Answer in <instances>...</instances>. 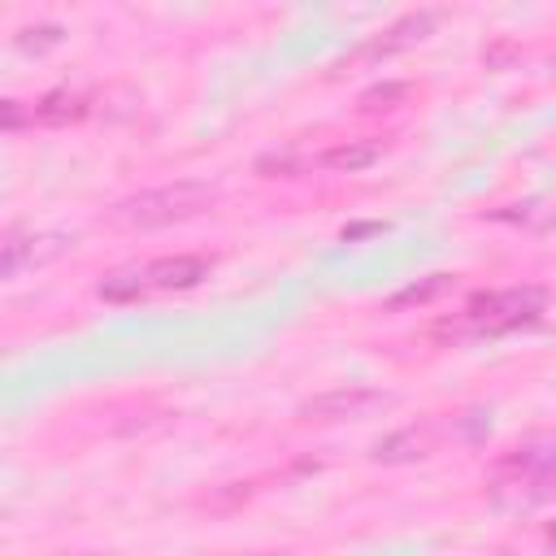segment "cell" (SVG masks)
I'll return each mask as SVG.
<instances>
[{"label":"cell","instance_id":"obj_1","mask_svg":"<svg viewBox=\"0 0 556 556\" xmlns=\"http://www.w3.org/2000/svg\"><path fill=\"white\" fill-rule=\"evenodd\" d=\"M543 308H547V287H539V282L504 287V291H482V295H473L460 313L443 317V321L434 326V339H443V343H465V339L504 334V330L530 326Z\"/></svg>","mask_w":556,"mask_h":556},{"label":"cell","instance_id":"obj_2","mask_svg":"<svg viewBox=\"0 0 556 556\" xmlns=\"http://www.w3.org/2000/svg\"><path fill=\"white\" fill-rule=\"evenodd\" d=\"M217 200V187L213 182H200V178H178V182H165V187H148L130 200L117 204V222L130 226V230H156V226H169V222H187L195 213H204L208 204Z\"/></svg>","mask_w":556,"mask_h":556},{"label":"cell","instance_id":"obj_3","mask_svg":"<svg viewBox=\"0 0 556 556\" xmlns=\"http://www.w3.org/2000/svg\"><path fill=\"white\" fill-rule=\"evenodd\" d=\"M391 395L387 391H374V387H334V391H321L313 400L300 404V417L304 421H361L378 408H387Z\"/></svg>","mask_w":556,"mask_h":556},{"label":"cell","instance_id":"obj_4","mask_svg":"<svg viewBox=\"0 0 556 556\" xmlns=\"http://www.w3.org/2000/svg\"><path fill=\"white\" fill-rule=\"evenodd\" d=\"M74 248V235H61V230H43V235H17L9 230L4 243H0V274L4 278H17L26 265H48L56 256H65Z\"/></svg>","mask_w":556,"mask_h":556},{"label":"cell","instance_id":"obj_5","mask_svg":"<svg viewBox=\"0 0 556 556\" xmlns=\"http://www.w3.org/2000/svg\"><path fill=\"white\" fill-rule=\"evenodd\" d=\"M443 426L439 421H417V426H404V430H395V434H387V439H378L374 443V460L378 465H408V460H426L439 443H443Z\"/></svg>","mask_w":556,"mask_h":556},{"label":"cell","instance_id":"obj_6","mask_svg":"<svg viewBox=\"0 0 556 556\" xmlns=\"http://www.w3.org/2000/svg\"><path fill=\"white\" fill-rule=\"evenodd\" d=\"M495 478L556 482V434H530V439H521V443L495 465Z\"/></svg>","mask_w":556,"mask_h":556},{"label":"cell","instance_id":"obj_7","mask_svg":"<svg viewBox=\"0 0 556 556\" xmlns=\"http://www.w3.org/2000/svg\"><path fill=\"white\" fill-rule=\"evenodd\" d=\"M208 269H213V261H208V256H191V252H182V256H161V261H148V265H143L152 291H187V287L204 282Z\"/></svg>","mask_w":556,"mask_h":556},{"label":"cell","instance_id":"obj_8","mask_svg":"<svg viewBox=\"0 0 556 556\" xmlns=\"http://www.w3.org/2000/svg\"><path fill=\"white\" fill-rule=\"evenodd\" d=\"M430 26H434V13H404L395 26H387L374 43H365L352 61H361V56H387V52H400V48H408V43H417V39H426L430 35Z\"/></svg>","mask_w":556,"mask_h":556},{"label":"cell","instance_id":"obj_9","mask_svg":"<svg viewBox=\"0 0 556 556\" xmlns=\"http://www.w3.org/2000/svg\"><path fill=\"white\" fill-rule=\"evenodd\" d=\"M91 113V96L87 91H48L43 100L30 104V122L39 126H70L78 117Z\"/></svg>","mask_w":556,"mask_h":556},{"label":"cell","instance_id":"obj_10","mask_svg":"<svg viewBox=\"0 0 556 556\" xmlns=\"http://www.w3.org/2000/svg\"><path fill=\"white\" fill-rule=\"evenodd\" d=\"M378 156H382V143H374V139H343V143H334V148L317 152V169L356 174V169H369Z\"/></svg>","mask_w":556,"mask_h":556},{"label":"cell","instance_id":"obj_11","mask_svg":"<svg viewBox=\"0 0 556 556\" xmlns=\"http://www.w3.org/2000/svg\"><path fill=\"white\" fill-rule=\"evenodd\" d=\"M96 295H100V300H113V304H130V300L152 295V287H148L143 265H126V269L104 274V278H100V287H96Z\"/></svg>","mask_w":556,"mask_h":556},{"label":"cell","instance_id":"obj_12","mask_svg":"<svg viewBox=\"0 0 556 556\" xmlns=\"http://www.w3.org/2000/svg\"><path fill=\"white\" fill-rule=\"evenodd\" d=\"M308 169H317V152H304V148H282V152L256 156L261 178H295V174H308Z\"/></svg>","mask_w":556,"mask_h":556},{"label":"cell","instance_id":"obj_13","mask_svg":"<svg viewBox=\"0 0 556 556\" xmlns=\"http://www.w3.org/2000/svg\"><path fill=\"white\" fill-rule=\"evenodd\" d=\"M447 287H452V274H430V278H421V282L395 291V295L387 300V308H421V304H430L434 295H443Z\"/></svg>","mask_w":556,"mask_h":556},{"label":"cell","instance_id":"obj_14","mask_svg":"<svg viewBox=\"0 0 556 556\" xmlns=\"http://www.w3.org/2000/svg\"><path fill=\"white\" fill-rule=\"evenodd\" d=\"M408 96H413V83H378V87L361 91V109H365V113L391 109V104H400V100H408Z\"/></svg>","mask_w":556,"mask_h":556},{"label":"cell","instance_id":"obj_15","mask_svg":"<svg viewBox=\"0 0 556 556\" xmlns=\"http://www.w3.org/2000/svg\"><path fill=\"white\" fill-rule=\"evenodd\" d=\"M56 43H61V26H52V22L22 26V30H17V48H26V52H48V48H56Z\"/></svg>","mask_w":556,"mask_h":556},{"label":"cell","instance_id":"obj_16","mask_svg":"<svg viewBox=\"0 0 556 556\" xmlns=\"http://www.w3.org/2000/svg\"><path fill=\"white\" fill-rule=\"evenodd\" d=\"M508 56H517V48H513V43H495V48H486V52H482V61H486L491 70H500V61H508Z\"/></svg>","mask_w":556,"mask_h":556},{"label":"cell","instance_id":"obj_17","mask_svg":"<svg viewBox=\"0 0 556 556\" xmlns=\"http://www.w3.org/2000/svg\"><path fill=\"white\" fill-rule=\"evenodd\" d=\"M0 113H4V130H17V126H22V104H17V100H4Z\"/></svg>","mask_w":556,"mask_h":556}]
</instances>
